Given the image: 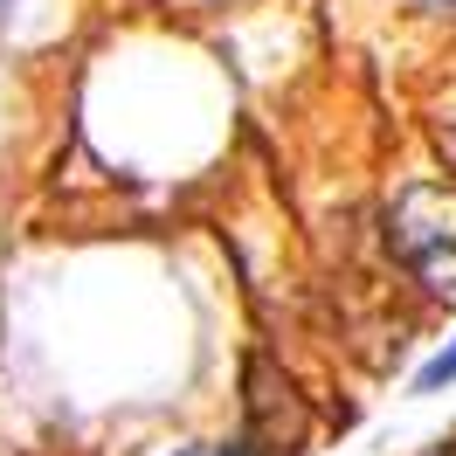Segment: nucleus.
I'll return each mask as SVG.
<instances>
[{"instance_id":"3","label":"nucleus","mask_w":456,"mask_h":456,"mask_svg":"<svg viewBox=\"0 0 456 456\" xmlns=\"http://www.w3.org/2000/svg\"><path fill=\"white\" fill-rule=\"evenodd\" d=\"M443 380H456V346H450V353H436V360H428V367H422V380H415V387H422V395H436Z\"/></svg>"},{"instance_id":"4","label":"nucleus","mask_w":456,"mask_h":456,"mask_svg":"<svg viewBox=\"0 0 456 456\" xmlns=\"http://www.w3.org/2000/svg\"><path fill=\"white\" fill-rule=\"evenodd\" d=\"M187 456H270L256 436H242V443H222V450H187Z\"/></svg>"},{"instance_id":"6","label":"nucleus","mask_w":456,"mask_h":456,"mask_svg":"<svg viewBox=\"0 0 456 456\" xmlns=\"http://www.w3.org/2000/svg\"><path fill=\"white\" fill-rule=\"evenodd\" d=\"M436 456H456V450H436Z\"/></svg>"},{"instance_id":"5","label":"nucleus","mask_w":456,"mask_h":456,"mask_svg":"<svg viewBox=\"0 0 456 456\" xmlns=\"http://www.w3.org/2000/svg\"><path fill=\"white\" fill-rule=\"evenodd\" d=\"M436 145H443V159L456 167V118H443V125H436Z\"/></svg>"},{"instance_id":"1","label":"nucleus","mask_w":456,"mask_h":456,"mask_svg":"<svg viewBox=\"0 0 456 456\" xmlns=\"http://www.w3.org/2000/svg\"><path fill=\"white\" fill-rule=\"evenodd\" d=\"M387 249L408 277L456 297V180H408L387 208Z\"/></svg>"},{"instance_id":"2","label":"nucleus","mask_w":456,"mask_h":456,"mask_svg":"<svg viewBox=\"0 0 456 456\" xmlns=\"http://www.w3.org/2000/svg\"><path fill=\"white\" fill-rule=\"evenodd\" d=\"M249 436H256L270 456L305 443V401H297V387H290L270 360H249Z\"/></svg>"}]
</instances>
